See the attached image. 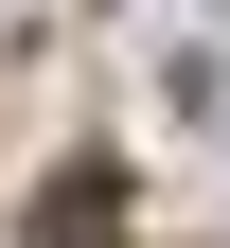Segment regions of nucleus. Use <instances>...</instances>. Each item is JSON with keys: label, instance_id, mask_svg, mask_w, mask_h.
<instances>
[{"label": "nucleus", "instance_id": "obj_1", "mask_svg": "<svg viewBox=\"0 0 230 248\" xmlns=\"http://www.w3.org/2000/svg\"><path fill=\"white\" fill-rule=\"evenodd\" d=\"M107 213H124V177H107V160H71V177L36 195V248H107Z\"/></svg>", "mask_w": 230, "mask_h": 248}]
</instances>
